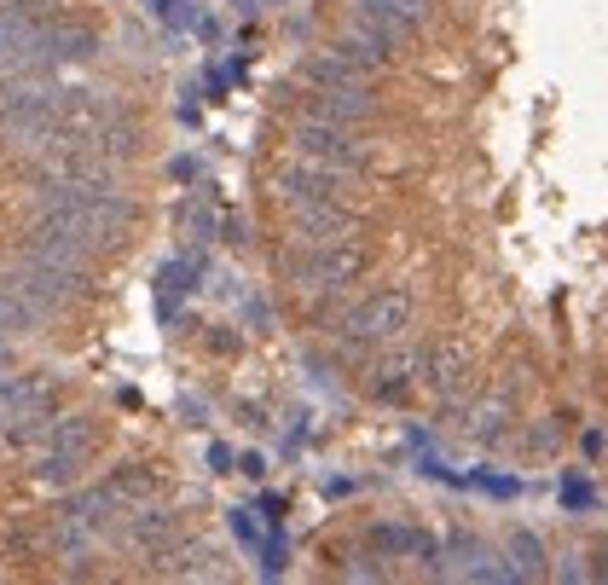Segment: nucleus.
I'll return each mask as SVG.
<instances>
[{"mask_svg":"<svg viewBox=\"0 0 608 585\" xmlns=\"http://www.w3.org/2000/svg\"><path fill=\"white\" fill-rule=\"evenodd\" d=\"M412 290H400V284H383V290H371L360 302L342 313V342L348 348H371V342H394L400 331H412Z\"/></svg>","mask_w":608,"mask_h":585,"instance_id":"1","label":"nucleus"},{"mask_svg":"<svg viewBox=\"0 0 608 585\" xmlns=\"http://www.w3.org/2000/svg\"><path fill=\"white\" fill-rule=\"evenodd\" d=\"M296 157L313 168H331V174H360L365 163H371V151H365V140L348 128V122H325V116H307L302 128H296Z\"/></svg>","mask_w":608,"mask_h":585,"instance_id":"2","label":"nucleus"},{"mask_svg":"<svg viewBox=\"0 0 608 585\" xmlns=\"http://www.w3.org/2000/svg\"><path fill=\"white\" fill-rule=\"evenodd\" d=\"M365 267V250L348 244V238H307V255H296V279L302 290H342Z\"/></svg>","mask_w":608,"mask_h":585,"instance_id":"3","label":"nucleus"},{"mask_svg":"<svg viewBox=\"0 0 608 585\" xmlns=\"http://www.w3.org/2000/svg\"><path fill=\"white\" fill-rule=\"evenodd\" d=\"M429 18V0H354V24H360V41L377 47L388 58V47L400 35H412L417 24Z\"/></svg>","mask_w":608,"mask_h":585,"instance_id":"4","label":"nucleus"},{"mask_svg":"<svg viewBox=\"0 0 608 585\" xmlns=\"http://www.w3.org/2000/svg\"><path fill=\"white\" fill-rule=\"evenodd\" d=\"M93 423L87 418H64V423H47V452H41V481H76L93 458Z\"/></svg>","mask_w":608,"mask_h":585,"instance_id":"5","label":"nucleus"},{"mask_svg":"<svg viewBox=\"0 0 608 585\" xmlns=\"http://www.w3.org/2000/svg\"><path fill=\"white\" fill-rule=\"evenodd\" d=\"M53 319V307L41 302L35 290H29L18 273H6L0 279V336H24V331H41Z\"/></svg>","mask_w":608,"mask_h":585,"instance_id":"6","label":"nucleus"},{"mask_svg":"<svg viewBox=\"0 0 608 585\" xmlns=\"http://www.w3.org/2000/svg\"><path fill=\"white\" fill-rule=\"evenodd\" d=\"M307 116H325V122H348L354 128V122L371 116V99H365V87H319Z\"/></svg>","mask_w":608,"mask_h":585,"instance_id":"7","label":"nucleus"}]
</instances>
